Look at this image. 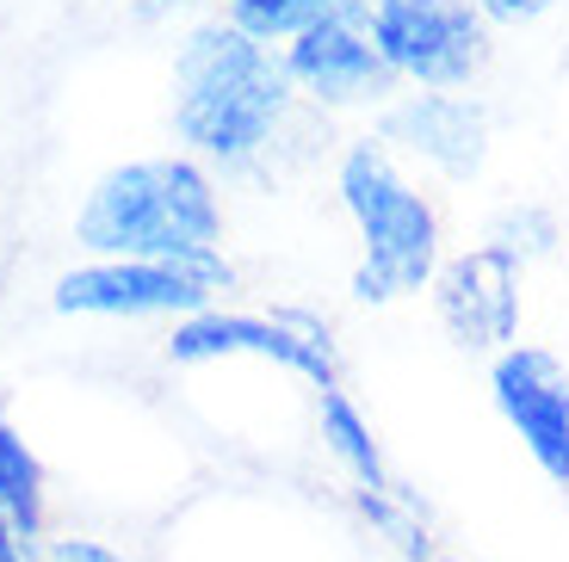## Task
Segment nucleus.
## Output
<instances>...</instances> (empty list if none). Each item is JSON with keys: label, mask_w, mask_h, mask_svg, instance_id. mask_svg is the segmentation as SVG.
Masks as SVG:
<instances>
[{"label": "nucleus", "mask_w": 569, "mask_h": 562, "mask_svg": "<svg viewBox=\"0 0 569 562\" xmlns=\"http://www.w3.org/2000/svg\"><path fill=\"white\" fill-rule=\"evenodd\" d=\"M236 284V267L223 253L204 260H87L69 267L50 291L62 315H112V322H186V315L211 310L217 297Z\"/></svg>", "instance_id": "obj_5"}, {"label": "nucleus", "mask_w": 569, "mask_h": 562, "mask_svg": "<svg viewBox=\"0 0 569 562\" xmlns=\"http://www.w3.org/2000/svg\"><path fill=\"white\" fill-rule=\"evenodd\" d=\"M366 31L415 93H470L496 62V31L465 0H371Z\"/></svg>", "instance_id": "obj_4"}, {"label": "nucleus", "mask_w": 569, "mask_h": 562, "mask_svg": "<svg viewBox=\"0 0 569 562\" xmlns=\"http://www.w3.org/2000/svg\"><path fill=\"white\" fill-rule=\"evenodd\" d=\"M353 513L371 525V532L385 538L390 550H397L402 562H433V532H427V506L415 501L409 489H378V494H366V489H353Z\"/></svg>", "instance_id": "obj_15"}, {"label": "nucleus", "mask_w": 569, "mask_h": 562, "mask_svg": "<svg viewBox=\"0 0 569 562\" xmlns=\"http://www.w3.org/2000/svg\"><path fill=\"white\" fill-rule=\"evenodd\" d=\"M433 322L446 328L458 352L477 359H501L508 347H520V315H527V267L508 260L489 241L446 253L433 284H427Z\"/></svg>", "instance_id": "obj_7"}, {"label": "nucleus", "mask_w": 569, "mask_h": 562, "mask_svg": "<svg viewBox=\"0 0 569 562\" xmlns=\"http://www.w3.org/2000/svg\"><path fill=\"white\" fill-rule=\"evenodd\" d=\"M204 0H130V19H142V26H168V19L180 13H199Z\"/></svg>", "instance_id": "obj_18"}, {"label": "nucleus", "mask_w": 569, "mask_h": 562, "mask_svg": "<svg viewBox=\"0 0 569 562\" xmlns=\"http://www.w3.org/2000/svg\"><path fill=\"white\" fill-rule=\"evenodd\" d=\"M371 137L385 142L397 161H421L427 173L470 185L489 168L496 118H489V106L477 93H397L378 112Z\"/></svg>", "instance_id": "obj_8"}, {"label": "nucleus", "mask_w": 569, "mask_h": 562, "mask_svg": "<svg viewBox=\"0 0 569 562\" xmlns=\"http://www.w3.org/2000/svg\"><path fill=\"white\" fill-rule=\"evenodd\" d=\"M335 192H341V211L359 235V267L347 279L353 303L385 310V303H402V297H421L446 260V229L433 198L402 173V161L371 130L341 142Z\"/></svg>", "instance_id": "obj_3"}, {"label": "nucleus", "mask_w": 569, "mask_h": 562, "mask_svg": "<svg viewBox=\"0 0 569 562\" xmlns=\"http://www.w3.org/2000/svg\"><path fill=\"white\" fill-rule=\"evenodd\" d=\"M284 74L298 87V99L310 112H385L397 99V74L385 69L378 43H371L366 19H328V26H310L279 50Z\"/></svg>", "instance_id": "obj_9"}, {"label": "nucleus", "mask_w": 569, "mask_h": 562, "mask_svg": "<svg viewBox=\"0 0 569 562\" xmlns=\"http://www.w3.org/2000/svg\"><path fill=\"white\" fill-rule=\"evenodd\" d=\"M168 359L173 365H211V359H267V365L291 371V378L316 383L322 390H341V352H335V328L322 315L284 303L272 315H254V310H211L186 315L173 322L168 334Z\"/></svg>", "instance_id": "obj_6"}, {"label": "nucleus", "mask_w": 569, "mask_h": 562, "mask_svg": "<svg viewBox=\"0 0 569 562\" xmlns=\"http://www.w3.org/2000/svg\"><path fill=\"white\" fill-rule=\"evenodd\" d=\"M50 562H130V556H124V550H112L106 538L69 532V538H50Z\"/></svg>", "instance_id": "obj_17"}, {"label": "nucleus", "mask_w": 569, "mask_h": 562, "mask_svg": "<svg viewBox=\"0 0 569 562\" xmlns=\"http://www.w3.org/2000/svg\"><path fill=\"white\" fill-rule=\"evenodd\" d=\"M0 562H50V544H43V538L31 544V538H19L13 525L0 520Z\"/></svg>", "instance_id": "obj_19"}, {"label": "nucleus", "mask_w": 569, "mask_h": 562, "mask_svg": "<svg viewBox=\"0 0 569 562\" xmlns=\"http://www.w3.org/2000/svg\"><path fill=\"white\" fill-rule=\"evenodd\" d=\"M223 19L248 38L284 50L298 31L328 26V19H371V0H223Z\"/></svg>", "instance_id": "obj_12"}, {"label": "nucleus", "mask_w": 569, "mask_h": 562, "mask_svg": "<svg viewBox=\"0 0 569 562\" xmlns=\"http://www.w3.org/2000/svg\"><path fill=\"white\" fill-rule=\"evenodd\" d=\"M316 439H322V451L347 470L353 489H366V494L397 489L385 451H378V433H371V421L359 414V402L347 390H322V395H316Z\"/></svg>", "instance_id": "obj_11"}, {"label": "nucleus", "mask_w": 569, "mask_h": 562, "mask_svg": "<svg viewBox=\"0 0 569 562\" xmlns=\"http://www.w3.org/2000/svg\"><path fill=\"white\" fill-rule=\"evenodd\" d=\"M465 7L483 19L489 31H520V26H539L557 0H465Z\"/></svg>", "instance_id": "obj_16"}, {"label": "nucleus", "mask_w": 569, "mask_h": 562, "mask_svg": "<svg viewBox=\"0 0 569 562\" xmlns=\"http://www.w3.org/2000/svg\"><path fill=\"white\" fill-rule=\"evenodd\" d=\"M74 248L93 260H204L223 253V192L192 155L118 161L87 185Z\"/></svg>", "instance_id": "obj_2"}, {"label": "nucleus", "mask_w": 569, "mask_h": 562, "mask_svg": "<svg viewBox=\"0 0 569 562\" xmlns=\"http://www.w3.org/2000/svg\"><path fill=\"white\" fill-rule=\"evenodd\" d=\"M303 118V99L284 74L272 43L236 31L223 13L199 19L173 50V99L168 124L180 155L223 173H254L272 161L291 124Z\"/></svg>", "instance_id": "obj_1"}, {"label": "nucleus", "mask_w": 569, "mask_h": 562, "mask_svg": "<svg viewBox=\"0 0 569 562\" xmlns=\"http://www.w3.org/2000/svg\"><path fill=\"white\" fill-rule=\"evenodd\" d=\"M433 562H458V556H433Z\"/></svg>", "instance_id": "obj_20"}, {"label": "nucleus", "mask_w": 569, "mask_h": 562, "mask_svg": "<svg viewBox=\"0 0 569 562\" xmlns=\"http://www.w3.org/2000/svg\"><path fill=\"white\" fill-rule=\"evenodd\" d=\"M43 513H50V494H43V464L38 451L26 445L13 421H0V520L13 525L19 538L38 544L43 538Z\"/></svg>", "instance_id": "obj_13"}, {"label": "nucleus", "mask_w": 569, "mask_h": 562, "mask_svg": "<svg viewBox=\"0 0 569 562\" xmlns=\"http://www.w3.org/2000/svg\"><path fill=\"white\" fill-rule=\"evenodd\" d=\"M489 395H496V414L508 421V433L539 464V476L569 489V365L551 347L520 340L501 359H489Z\"/></svg>", "instance_id": "obj_10"}, {"label": "nucleus", "mask_w": 569, "mask_h": 562, "mask_svg": "<svg viewBox=\"0 0 569 562\" xmlns=\"http://www.w3.org/2000/svg\"><path fill=\"white\" fill-rule=\"evenodd\" d=\"M489 248H501L508 260H520V267H532V260H551L557 248H563V223H557L551 204H539V198H508V204H496V211L483 217V235Z\"/></svg>", "instance_id": "obj_14"}]
</instances>
